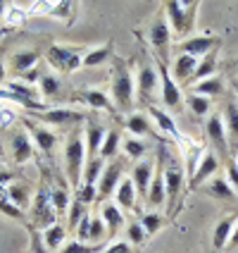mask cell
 Here are the masks:
<instances>
[{
	"label": "cell",
	"mask_w": 238,
	"mask_h": 253,
	"mask_svg": "<svg viewBox=\"0 0 238 253\" xmlns=\"http://www.w3.org/2000/svg\"><path fill=\"white\" fill-rule=\"evenodd\" d=\"M110 98L117 113H134V98H136V82L131 74V60L114 57L112 60V82H110Z\"/></svg>",
	"instance_id": "cell-1"
},
{
	"label": "cell",
	"mask_w": 238,
	"mask_h": 253,
	"mask_svg": "<svg viewBox=\"0 0 238 253\" xmlns=\"http://www.w3.org/2000/svg\"><path fill=\"white\" fill-rule=\"evenodd\" d=\"M165 186H167V217L174 220L176 212L181 211L183 194L188 191V179H186V168L176 158H171L167 151L165 160Z\"/></svg>",
	"instance_id": "cell-2"
},
{
	"label": "cell",
	"mask_w": 238,
	"mask_h": 253,
	"mask_svg": "<svg viewBox=\"0 0 238 253\" xmlns=\"http://www.w3.org/2000/svg\"><path fill=\"white\" fill-rule=\"evenodd\" d=\"M53 225H57V212L53 208V203H50V179L45 177V168H41V184H38V191L34 194V201H31L27 227L45 232Z\"/></svg>",
	"instance_id": "cell-3"
},
{
	"label": "cell",
	"mask_w": 238,
	"mask_h": 253,
	"mask_svg": "<svg viewBox=\"0 0 238 253\" xmlns=\"http://www.w3.org/2000/svg\"><path fill=\"white\" fill-rule=\"evenodd\" d=\"M84 126L71 129V134L65 141V172L71 189H79L84 179V163H86V146H84Z\"/></svg>",
	"instance_id": "cell-4"
},
{
	"label": "cell",
	"mask_w": 238,
	"mask_h": 253,
	"mask_svg": "<svg viewBox=\"0 0 238 253\" xmlns=\"http://www.w3.org/2000/svg\"><path fill=\"white\" fill-rule=\"evenodd\" d=\"M200 7V2L191 0V2H179V0H167L162 5V10L167 14L169 29H171V36H176L179 43L188 39V34L193 31L196 24V10Z\"/></svg>",
	"instance_id": "cell-5"
},
{
	"label": "cell",
	"mask_w": 238,
	"mask_h": 253,
	"mask_svg": "<svg viewBox=\"0 0 238 253\" xmlns=\"http://www.w3.org/2000/svg\"><path fill=\"white\" fill-rule=\"evenodd\" d=\"M84 55L86 48L79 45H62V43H53L48 50H45V60L53 70L62 72V74H69L76 72L79 67H84Z\"/></svg>",
	"instance_id": "cell-6"
},
{
	"label": "cell",
	"mask_w": 238,
	"mask_h": 253,
	"mask_svg": "<svg viewBox=\"0 0 238 253\" xmlns=\"http://www.w3.org/2000/svg\"><path fill=\"white\" fill-rule=\"evenodd\" d=\"M136 98L145 105H153V98L160 93V77H157V70H155V62L148 60V53L140 60L138 72H136Z\"/></svg>",
	"instance_id": "cell-7"
},
{
	"label": "cell",
	"mask_w": 238,
	"mask_h": 253,
	"mask_svg": "<svg viewBox=\"0 0 238 253\" xmlns=\"http://www.w3.org/2000/svg\"><path fill=\"white\" fill-rule=\"evenodd\" d=\"M148 43L153 48V55L162 62L169 60V50H171V29H169L167 14L165 10L155 14L153 24H150V34H148Z\"/></svg>",
	"instance_id": "cell-8"
},
{
	"label": "cell",
	"mask_w": 238,
	"mask_h": 253,
	"mask_svg": "<svg viewBox=\"0 0 238 253\" xmlns=\"http://www.w3.org/2000/svg\"><path fill=\"white\" fill-rule=\"evenodd\" d=\"M29 117L36 120L38 125H50L60 126V129H76L86 122V113L74 110V108H53V110H43V113H29Z\"/></svg>",
	"instance_id": "cell-9"
},
{
	"label": "cell",
	"mask_w": 238,
	"mask_h": 253,
	"mask_svg": "<svg viewBox=\"0 0 238 253\" xmlns=\"http://www.w3.org/2000/svg\"><path fill=\"white\" fill-rule=\"evenodd\" d=\"M165 160H167V143H157V160H155V174L145 203L150 208H160L167 206V186H165Z\"/></svg>",
	"instance_id": "cell-10"
},
{
	"label": "cell",
	"mask_w": 238,
	"mask_h": 253,
	"mask_svg": "<svg viewBox=\"0 0 238 253\" xmlns=\"http://www.w3.org/2000/svg\"><path fill=\"white\" fill-rule=\"evenodd\" d=\"M155 57V55H153ZM155 70H157V77H160V98L165 103V108H171V110H179L183 103V96H181V88L179 84L171 79V72H169V65L157 60L155 57Z\"/></svg>",
	"instance_id": "cell-11"
},
{
	"label": "cell",
	"mask_w": 238,
	"mask_h": 253,
	"mask_svg": "<svg viewBox=\"0 0 238 253\" xmlns=\"http://www.w3.org/2000/svg\"><path fill=\"white\" fill-rule=\"evenodd\" d=\"M205 136H207V143L210 148L217 153V158L226 163L229 160V136H226V125H224V115L212 113L207 117V125H205Z\"/></svg>",
	"instance_id": "cell-12"
},
{
	"label": "cell",
	"mask_w": 238,
	"mask_h": 253,
	"mask_svg": "<svg viewBox=\"0 0 238 253\" xmlns=\"http://www.w3.org/2000/svg\"><path fill=\"white\" fill-rule=\"evenodd\" d=\"M34 148H36V146H34V141L29 139L24 126L12 129L10 141H7V155H10L12 165H24V163H29V160L34 158Z\"/></svg>",
	"instance_id": "cell-13"
},
{
	"label": "cell",
	"mask_w": 238,
	"mask_h": 253,
	"mask_svg": "<svg viewBox=\"0 0 238 253\" xmlns=\"http://www.w3.org/2000/svg\"><path fill=\"white\" fill-rule=\"evenodd\" d=\"M122 174H124V160L122 158H114L105 165L98 179V203H105L117 191V186L122 182Z\"/></svg>",
	"instance_id": "cell-14"
},
{
	"label": "cell",
	"mask_w": 238,
	"mask_h": 253,
	"mask_svg": "<svg viewBox=\"0 0 238 253\" xmlns=\"http://www.w3.org/2000/svg\"><path fill=\"white\" fill-rule=\"evenodd\" d=\"M22 125H24V129H27V134H31V141H34V146L41 151L43 155H53V151H55L57 146V134L55 131H50L48 126L38 125L36 120H31V117H24L22 120Z\"/></svg>",
	"instance_id": "cell-15"
},
{
	"label": "cell",
	"mask_w": 238,
	"mask_h": 253,
	"mask_svg": "<svg viewBox=\"0 0 238 253\" xmlns=\"http://www.w3.org/2000/svg\"><path fill=\"white\" fill-rule=\"evenodd\" d=\"M222 45V39L219 36H212V34H205V36H188L186 41L179 43V53H186V55L193 57H205L207 53L217 50Z\"/></svg>",
	"instance_id": "cell-16"
},
{
	"label": "cell",
	"mask_w": 238,
	"mask_h": 253,
	"mask_svg": "<svg viewBox=\"0 0 238 253\" xmlns=\"http://www.w3.org/2000/svg\"><path fill=\"white\" fill-rule=\"evenodd\" d=\"M84 131H86V160H93L98 158L100 153V146L105 141V126L100 120H96V115H86V122H84Z\"/></svg>",
	"instance_id": "cell-17"
},
{
	"label": "cell",
	"mask_w": 238,
	"mask_h": 253,
	"mask_svg": "<svg viewBox=\"0 0 238 253\" xmlns=\"http://www.w3.org/2000/svg\"><path fill=\"white\" fill-rule=\"evenodd\" d=\"M71 98L88 105V108H93V110H105V113H110V115H117V110H114V105H112V98L105 96V91H100V88H79V91L71 93Z\"/></svg>",
	"instance_id": "cell-18"
},
{
	"label": "cell",
	"mask_w": 238,
	"mask_h": 253,
	"mask_svg": "<svg viewBox=\"0 0 238 253\" xmlns=\"http://www.w3.org/2000/svg\"><path fill=\"white\" fill-rule=\"evenodd\" d=\"M126 129L131 131V136H138V139H155L160 141V143H167L162 134H157V129L150 125V120H148V115L145 113H131L126 115Z\"/></svg>",
	"instance_id": "cell-19"
},
{
	"label": "cell",
	"mask_w": 238,
	"mask_h": 253,
	"mask_svg": "<svg viewBox=\"0 0 238 253\" xmlns=\"http://www.w3.org/2000/svg\"><path fill=\"white\" fill-rule=\"evenodd\" d=\"M181 143H183V165H186V179L191 182V179H193V174H196L198 165H200V160H203V155H205V151H207V146H203L200 141L188 139V136H183Z\"/></svg>",
	"instance_id": "cell-20"
},
{
	"label": "cell",
	"mask_w": 238,
	"mask_h": 253,
	"mask_svg": "<svg viewBox=\"0 0 238 253\" xmlns=\"http://www.w3.org/2000/svg\"><path fill=\"white\" fill-rule=\"evenodd\" d=\"M41 60V50L38 48H27V50H17L10 55V70L17 77H24L31 70H36V62Z\"/></svg>",
	"instance_id": "cell-21"
},
{
	"label": "cell",
	"mask_w": 238,
	"mask_h": 253,
	"mask_svg": "<svg viewBox=\"0 0 238 253\" xmlns=\"http://www.w3.org/2000/svg\"><path fill=\"white\" fill-rule=\"evenodd\" d=\"M217 169H219V158H217V153L212 148H207L205 155H203V160H200V165H198L196 174H193V179L188 182V191H198L200 184H205V179L212 177Z\"/></svg>",
	"instance_id": "cell-22"
},
{
	"label": "cell",
	"mask_w": 238,
	"mask_h": 253,
	"mask_svg": "<svg viewBox=\"0 0 238 253\" xmlns=\"http://www.w3.org/2000/svg\"><path fill=\"white\" fill-rule=\"evenodd\" d=\"M155 174V163L153 160H138L134 169H131V182L136 186V194L140 198L148 196V189H150V182H153Z\"/></svg>",
	"instance_id": "cell-23"
},
{
	"label": "cell",
	"mask_w": 238,
	"mask_h": 253,
	"mask_svg": "<svg viewBox=\"0 0 238 253\" xmlns=\"http://www.w3.org/2000/svg\"><path fill=\"white\" fill-rule=\"evenodd\" d=\"M196 67H198V57L179 53V55L174 57L169 72H171V79H174L176 84H188L191 77H193V72H196Z\"/></svg>",
	"instance_id": "cell-24"
},
{
	"label": "cell",
	"mask_w": 238,
	"mask_h": 253,
	"mask_svg": "<svg viewBox=\"0 0 238 253\" xmlns=\"http://www.w3.org/2000/svg\"><path fill=\"white\" fill-rule=\"evenodd\" d=\"M148 108V117H153L155 125H157V129L162 131V136H169L171 141H176V143H181L183 134L176 129V125H174V120L169 117L165 110H160V108H155V105H145Z\"/></svg>",
	"instance_id": "cell-25"
},
{
	"label": "cell",
	"mask_w": 238,
	"mask_h": 253,
	"mask_svg": "<svg viewBox=\"0 0 238 253\" xmlns=\"http://www.w3.org/2000/svg\"><path fill=\"white\" fill-rule=\"evenodd\" d=\"M238 222V212H231V215H226L222 217L217 227H214V232H212V249L214 251H224L229 239H231V232H234V227Z\"/></svg>",
	"instance_id": "cell-26"
},
{
	"label": "cell",
	"mask_w": 238,
	"mask_h": 253,
	"mask_svg": "<svg viewBox=\"0 0 238 253\" xmlns=\"http://www.w3.org/2000/svg\"><path fill=\"white\" fill-rule=\"evenodd\" d=\"M102 222H105V229H107V237L114 239L117 237V232L124 227V212L119 211V206L117 203H110V201H105L102 203Z\"/></svg>",
	"instance_id": "cell-27"
},
{
	"label": "cell",
	"mask_w": 238,
	"mask_h": 253,
	"mask_svg": "<svg viewBox=\"0 0 238 253\" xmlns=\"http://www.w3.org/2000/svg\"><path fill=\"white\" fill-rule=\"evenodd\" d=\"M114 57H117L114 55V43L107 41V43H102V45H98V48L86 50L84 67H88V70H93V67H102L105 62H112Z\"/></svg>",
	"instance_id": "cell-28"
},
{
	"label": "cell",
	"mask_w": 238,
	"mask_h": 253,
	"mask_svg": "<svg viewBox=\"0 0 238 253\" xmlns=\"http://www.w3.org/2000/svg\"><path fill=\"white\" fill-rule=\"evenodd\" d=\"M203 194L217 198V201H224V203L238 201V194L231 189V184L226 182V179H222V177H217V179H212L210 184H205V186H203Z\"/></svg>",
	"instance_id": "cell-29"
},
{
	"label": "cell",
	"mask_w": 238,
	"mask_h": 253,
	"mask_svg": "<svg viewBox=\"0 0 238 253\" xmlns=\"http://www.w3.org/2000/svg\"><path fill=\"white\" fill-rule=\"evenodd\" d=\"M217 53H219V48L198 60V67H196V72H193V77H191L188 84L196 86V84H200V82H205V79H210V77L217 74Z\"/></svg>",
	"instance_id": "cell-30"
},
{
	"label": "cell",
	"mask_w": 238,
	"mask_h": 253,
	"mask_svg": "<svg viewBox=\"0 0 238 253\" xmlns=\"http://www.w3.org/2000/svg\"><path fill=\"white\" fill-rule=\"evenodd\" d=\"M114 198H117V203L124 208V211H138V206H136V186L131 182V177H124L119 186H117V191H114Z\"/></svg>",
	"instance_id": "cell-31"
},
{
	"label": "cell",
	"mask_w": 238,
	"mask_h": 253,
	"mask_svg": "<svg viewBox=\"0 0 238 253\" xmlns=\"http://www.w3.org/2000/svg\"><path fill=\"white\" fill-rule=\"evenodd\" d=\"M224 125H226V136H229V148L234 153H238V105L236 103H226Z\"/></svg>",
	"instance_id": "cell-32"
},
{
	"label": "cell",
	"mask_w": 238,
	"mask_h": 253,
	"mask_svg": "<svg viewBox=\"0 0 238 253\" xmlns=\"http://www.w3.org/2000/svg\"><path fill=\"white\" fill-rule=\"evenodd\" d=\"M50 203H53L57 215H67L69 212V206H71L69 186H65L62 179H57L55 186H50Z\"/></svg>",
	"instance_id": "cell-33"
},
{
	"label": "cell",
	"mask_w": 238,
	"mask_h": 253,
	"mask_svg": "<svg viewBox=\"0 0 238 253\" xmlns=\"http://www.w3.org/2000/svg\"><path fill=\"white\" fill-rule=\"evenodd\" d=\"M7 196H10V201H12L17 208H22V211L27 212L29 208H31V194H29V184L27 182H12L10 186H7Z\"/></svg>",
	"instance_id": "cell-34"
},
{
	"label": "cell",
	"mask_w": 238,
	"mask_h": 253,
	"mask_svg": "<svg viewBox=\"0 0 238 253\" xmlns=\"http://www.w3.org/2000/svg\"><path fill=\"white\" fill-rule=\"evenodd\" d=\"M0 215H5V217H10V220H17V222H22L24 227L29 225V212H24L22 208H17L12 201H10L7 189H0Z\"/></svg>",
	"instance_id": "cell-35"
},
{
	"label": "cell",
	"mask_w": 238,
	"mask_h": 253,
	"mask_svg": "<svg viewBox=\"0 0 238 253\" xmlns=\"http://www.w3.org/2000/svg\"><path fill=\"white\" fill-rule=\"evenodd\" d=\"M119 146H122V134H119V129L112 126V129H107V134H105V141H102V146H100V158L102 160H114L117 158V151H119Z\"/></svg>",
	"instance_id": "cell-36"
},
{
	"label": "cell",
	"mask_w": 238,
	"mask_h": 253,
	"mask_svg": "<svg viewBox=\"0 0 238 253\" xmlns=\"http://www.w3.org/2000/svg\"><path fill=\"white\" fill-rule=\"evenodd\" d=\"M122 148H124V153L129 155L131 160H138V158H143V155L153 148V143L145 139H138V136H126V139L122 141Z\"/></svg>",
	"instance_id": "cell-37"
},
{
	"label": "cell",
	"mask_w": 238,
	"mask_h": 253,
	"mask_svg": "<svg viewBox=\"0 0 238 253\" xmlns=\"http://www.w3.org/2000/svg\"><path fill=\"white\" fill-rule=\"evenodd\" d=\"M193 93L205 96V98H210V96H222V93H224V79H222L219 74H214V77H210V79H205V82H200V84L193 86Z\"/></svg>",
	"instance_id": "cell-38"
},
{
	"label": "cell",
	"mask_w": 238,
	"mask_h": 253,
	"mask_svg": "<svg viewBox=\"0 0 238 253\" xmlns=\"http://www.w3.org/2000/svg\"><path fill=\"white\" fill-rule=\"evenodd\" d=\"M41 7L45 10L43 14H50V17H60V19L71 22V19H74V7H76V5L69 2V0H67V2L62 0V2H43Z\"/></svg>",
	"instance_id": "cell-39"
},
{
	"label": "cell",
	"mask_w": 238,
	"mask_h": 253,
	"mask_svg": "<svg viewBox=\"0 0 238 253\" xmlns=\"http://www.w3.org/2000/svg\"><path fill=\"white\" fill-rule=\"evenodd\" d=\"M65 239H67V229L60 225V222L53 227H48V229L43 232V241H45V249H48V251L65 246Z\"/></svg>",
	"instance_id": "cell-40"
},
{
	"label": "cell",
	"mask_w": 238,
	"mask_h": 253,
	"mask_svg": "<svg viewBox=\"0 0 238 253\" xmlns=\"http://www.w3.org/2000/svg\"><path fill=\"white\" fill-rule=\"evenodd\" d=\"M38 86H41V93L43 98H60L62 96V82L57 79L55 74H41L38 79Z\"/></svg>",
	"instance_id": "cell-41"
},
{
	"label": "cell",
	"mask_w": 238,
	"mask_h": 253,
	"mask_svg": "<svg viewBox=\"0 0 238 253\" xmlns=\"http://www.w3.org/2000/svg\"><path fill=\"white\" fill-rule=\"evenodd\" d=\"M102 169H105V160H102L100 155L93 158V160H86L81 184H93V186H98V179H100V174H102Z\"/></svg>",
	"instance_id": "cell-42"
},
{
	"label": "cell",
	"mask_w": 238,
	"mask_h": 253,
	"mask_svg": "<svg viewBox=\"0 0 238 253\" xmlns=\"http://www.w3.org/2000/svg\"><path fill=\"white\" fill-rule=\"evenodd\" d=\"M86 215H88V206H84L79 198L74 196L71 198V206H69V212H67V227H69L71 232H76V227H79V222L84 220Z\"/></svg>",
	"instance_id": "cell-43"
},
{
	"label": "cell",
	"mask_w": 238,
	"mask_h": 253,
	"mask_svg": "<svg viewBox=\"0 0 238 253\" xmlns=\"http://www.w3.org/2000/svg\"><path fill=\"white\" fill-rule=\"evenodd\" d=\"M105 249V244H81L76 239H67L60 253H100Z\"/></svg>",
	"instance_id": "cell-44"
},
{
	"label": "cell",
	"mask_w": 238,
	"mask_h": 253,
	"mask_svg": "<svg viewBox=\"0 0 238 253\" xmlns=\"http://www.w3.org/2000/svg\"><path fill=\"white\" fill-rule=\"evenodd\" d=\"M138 222L143 225V229H145V234L150 237V234H155V232H160L162 227L167 225V217H162L160 212H143V217H140Z\"/></svg>",
	"instance_id": "cell-45"
},
{
	"label": "cell",
	"mask_w": 238,
	"mask_h": 253,
	"mask_svg": "<svg viewBox=\"0 0 238 253\" xmlns=\"http://www.w3.org/2000/svg\"><path fill=\"white\" fill-rule=\"evenodd\" d=\"M186 105L191 108V113L196 115V117H205V115H210V98H205V96H198V93H191L188 98H186Z\"/></svg>",
	"instance_id": "cell-46"
},
{
	"label": "cell",
	"mask_w": 238,
	"mask_h": 253,
	"mask_svg": "<svg viewBox=\"0 0 238 253\" xmlns=\"http://www.w3.org/2000/svg\"><path fill=\"white\" fill-rule=\"evenodd\" d=\"M145 239H148V234H145V229H143L140 222H129V225H126V241H129L131 246L140 249V246L145 244Z\"/></svg>",
	"instance_id": "cell-47"
},
{
	"label": "cell",
	"mask_w": 238,
	"mask_h": 253,
	"mask_svg": "<svg viewBox=\"0 0 238 253\" xmlns=\"http://www.w3.org/2000/svg\"><path fill=\"white\" fill-rule=\"evenodd\" d=\"M105 222H102V217H91V234H88V244H105Z\"/></svg>",
	"instance_id": "cell-48"
},
{
	"label": "cell",
	"mask_w": 238,
	"mask_h": 253,
	"mask_svg": "<svg viewBox=\"0 0 238 253\" xmlns=\"http://www.w3.org/2000/svg\"><path fill=\"white\" fill-rule=\"evenodd\" d=\"M27 229H29V239H31V244H29V253H48L45 241H43V232L34 229V227H27Z\"/></svg>",
	"instance_id": "cell-49"
},
{
	"label": "cell",
	"mask_w": 238,
	"mask_h": 253,
	"mask_svg": "<svg viewBox=\"0 0 238 253\" xmlns=\"http://www.w3.org/2000/svg\"><path fill=\"white\" fill-rule=\"evenodd\" d=\"M76 198L88 206V203H96L98 201V186H93V184H81L79 189H76Z\"/></svg>",
	"instance_id": "cell-50"
},
{
	"label": "cell",
	"mask_w": 238,
	"mask_h": 253,
	"mask_svg": "<svg viewBox=\"0 0 238 253\" xmlns=\"http://www.w3.org/2000/svg\"><path fill=\"white\" fill-rule=\"evenodd\" d=\"M7 88H10L12 93H17V96H22V98L38 100V93H36V88H31V86H27V84H17V82H10V84H7Z\"/></svg>",
	"instance_id": "cell-51"
},
{
	"label": "cell",
	"mask_w": 238,
	"mask_h": 253,
	"mask_svg": "<svg viewBox=\"0 0 238 253\" xmlns=\"http://www.w3.org/2000/svg\"><path fill=\"white\" fill-rule=\"evenodd\" d=\"M76 241H81V244H88V234H91V215H86L84 220L79 222V227H76Z\"/></svg>",
	"instance_id": "cell-52"
},
{
	"label": "cell",
	"mask_w": 238,
	"mask_h": 253,
	"mask_svg": "<svg viewBox=\"0 0 238 253\" xmlns=\"http://www.w3.org/2000/svg\"><path fill=\"white\" fill-rule=\"evenodd\" d=\"M226 182L231 184V189L238 194V165H236V160H226Z\"/></svg>",
	"instance_id": "cell-53"
},
{
	"label": "cell",
	"mask_w": 238,
	"mask_h": 253,
	"mask_svg": "<svg viewBox=\"0 0 238 253\" xmlns=\"http://www.w3.org/2000/svg\"><path fill=\"white\" fill-rule=\"evenodd\" d=\"M100 253H134V246L129 241H114L110 246H105Z\"/></svg>",
	"instance_id": "cell-54"
},
{
	"label": "cell",
	"mask_w": 238,
	"mask_h": 253,
	"mask_svg": "<svg viewBox=\"0 0 238 253\" xmlns=\"http://www.w3.org/2000/svg\"><path fill=\"white\" fill-rule=\"evenodd\" d=\"M14 179H17V174H14V172H10V169H0V189L10 186Z\"/></svg>",
	"instance_id": "cell-55"
},
{
	"label": "cell",
	"mask_w": 238,
	"mask_h": 253,
	"mask_svg": "<svg viewBox=\"0 0 238 253\" xmlns=\"http://www.w3.org/2000/svg\"><path fill=\"white\" fill-rule=\"evenodd\" d=\"M226 249H229V251H236L238 249V222H236V227H234V232H231V239L226 244Z\"/></svg>",
	"instance_id": "cell-56"
},
{
	"label": "cell",
	"mask_w": 238,
	"mask_h": 253,
	"mask_svg": "<svg viewBox=\"0 0 238 253\" xmlns=\"http://www.w3.org/2000/svg\"><path fill=\"white\" fill-rule=\"evenodd\" d=\"M226 67H229V70H231V72H234V74L238 77V57H234V60H231L229 65H226Z\"/></svg>",
	"instance_id": "cell-57"
},
{
	"label": "cell",
	"mask_w": 238,
	"mask_h": 253,
	"mask_svg": "<svg viewBox=\"0 0 238 253\" xmlns=\"http://www.w3.org/2000/svg\"><path fill=\"white\" fill-rule=\"evenodd\" d=\"M7 10H10V5H7V2H2V0H0V19H2V17H5V14H7Z\"/></svg>",
	"instance_id": "cell-58"
},
{
	"label": "cell",
	"mask_w": 238,
	"mask_h": 253,
	"mask_svg": "<svg viewBox=\"0 0 238 253\" xmlns=\"http://www.w3.org/2000/svg\"><path fill=\"white\" fill-rule=\"evenodd\" d=\"M5 77H7V72H5V65H2V60H0V84L5 82Z\"/></svg>",
	"instance_id": "cell-59"
},
{
	"label": "cell",
	"mask_w": 238,
	"mask_h": 253,
	"mask_svg": "<svg viewBox=\"0 0 238 253\" xmlns=\"http://www.w3.org/2000/svg\"><path fill=\"white\" fill-rule=\"evenodd\" d=\"M231 86H234V91L238 93V77H234V79H231Z\"/></svg>",
	"instance_id": "cell-60"
},
{
	"label": "cell",
	"mask_w": 238,
	"mask_h": 253,
	"mask_svg": "<svg viewBox=\"0 0 238 253\" xmlns=\"http://www.w3.org/2000/svg\"><path fill=\"white\" fill-rule=\"evenodd\" d=\"M236 165H238V153H236Z\"/></svg>",
	"instance_id": "cell-61"
},
{
	"label": "cell",
	"mask_w": 238,
	"mask_h": 253,
	"mask_svg": "<svg viewBox=\"0 0 238 253\" xmlns=\"http://www.w3.org/2000/svg\"><path fill=\"white\" fill-rule=\"evenodd\" d=\"M0 36H2V31H0Z\"/></svg>",
	"instance_id": "cell-62"
}]
</instances>
